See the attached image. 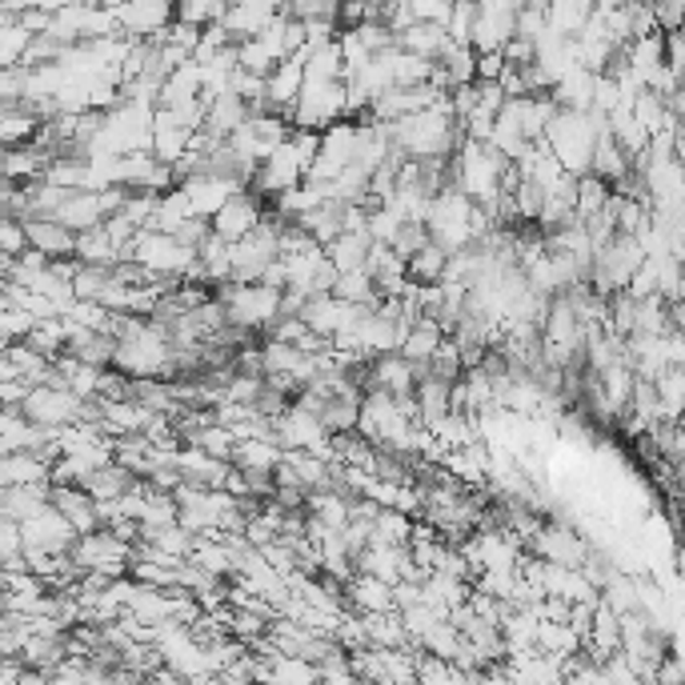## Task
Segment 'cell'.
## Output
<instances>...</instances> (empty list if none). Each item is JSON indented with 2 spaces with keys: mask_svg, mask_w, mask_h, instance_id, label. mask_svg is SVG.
<instances>
[{
  "mask_svg": "<svg viewBox=\"0 0 685 685\" xmlns=\"http://www.w3.org/2000/svg\"><path fill=\"white\" fill-rule=\"evenodd\" d=\"M529 558H541L549 561V565H565V570H586V561L594 558V553H589V546L570 525H546V529L529 541Z\"/></svg>",
  "mask_w": 685,
  "mask_h": 685,
  "instance_id": "8992f818",
  "label": "cell"
},
{
  "mask_svg": "<svg viewBox=\"0 0 685 685\" xmlns=\"http://www.w3.org/2000/svg\"><path fill=\"white\" fill-rule=\"evenodd\" d=\"M613 200V188L601 181V176H582L577 181V221H594V217H601V212L610 209Z\"/></svg>",
  "mask_w": 685,
  "mask_h": 685,
  "instance_id": "83f0119b",
  "label": "cell"
},
{
  "mask_svg": "<svg viewBox=\"0 0 685 685\" xmlns=\"http://www.w3.org/2000/svg\"><path fill=\"white\" fill-rule=\"evenodd\" d=\"M76 261L97 265V269H117V265L125 261V253H121V245L109 237V229L100 224V229H88V233L76 237Z\"/></svg>",
  "mask_w": 685,
  "mask_h": 685,
  "instance_id": "d6986e66",
  "label": "cell"
},
{
  "mask_svg": "<svg viewBox=\"0 0 685 685\" xmlns=\"http://www.w3.org/2000/svg\"><path fill=\"white\" fill-rule=\"evenodd\" d=\"M646 265V249H641V241L637 237H617L613 245L594 257V269H589V285L598 289L601 297H617L629 289V281L637 277V269Z\"/></svg>",
  "mask_w": 685,
  "mask_h": 685,
  "instance_id": "3957f363",
  "label": "cell"
},
{
  "mask_svg": "<svg viewBox=\"0 0 685 685\" xmlns=\"http://www.w3.org/2000/svg\"><path fill=\"white\" fill-rule=\"evenodd\" d=\"M445 345V329L433 321V317H421V321L413 325V333L405 337V345H401V357H409L413 365H429L437 357V350Z\"/></svg>",
  "mask_w": 685,
  "mask_h": 685,
  "instance_id": "cb8c5ba5",
  "label": "cell"
},
{
  "mask_svg": "<svg viewBox=\"0 0 685 685\" xmlns=\"http://www.w3.org/2000/svg\"><path fill=\"white\" fill-rule=\"evenodd\" d=\"M477 25V4H453V21H449V37L453 45H469ZM474 49V45H469Z\"/></svg>",
  "mask_w": 685,
  "mask_h": 685,
  "instance_id": "e575fe53",
  "label": "cell"
},
{
  "mask_svg": "<svg viewBox=\"0 0 685 685\" xmlns=\"http://www.w3.org/2000/svg\"><path fill=\"white\" fill-rule=\"evenodd\" d=\"M261 221H265V212H261V197L257 193H237V197L229 200L217 217H212V233L217 237H224L229 245H241L245 237H253L257 229H261Z\"/></svg>",
  "mask_w": 685,
  "mask_h": 685,
  "instance_id": "ba28073f",
  "label": "cell"
},
{
  "mask_svg": "<svg viewBox=\"0 0 685 685\" xmlns=\"http://www.w3.org/2000/svg\"><path fill=\"white\" fill-rule=\"evenodd\" d=\"M193 137H197V133H185V129L173 121V112L157 109V121H152V157H157V161L176 169V164L188 157V149H193Z\"/></svg>",
  "mask_w": 685,
  "mask_h": 685,
  "instance_id": "4fadbf2b",
  "label": "cell"
},
{
  "mask_svg": "<svg viewBox=\"0 0 685 685\" xmlns=\"http://www.w3.org/2000/svg\"><path fill=\"white\" fill-rule=\"evenodd\" d=\"M397 45L405 52H413V57H421V61H441L449 52V45H453V37H449V28L441 25H413L409 33H401Z\"/></svg>",
  "mask_w": 685,
  "mask_h": 685,
  "instance_id": "44dd1931",
  "label": "cell"
},
{
  "mask_svg": "<svg viewBox=\"0 0 685 685\" xmlns=\"http://www.w3.org/2000/svg\"><path fill=\"white\" fill-rule=\"evenodd\" d=\"M52 510V486H33V489H4L0 493V517L16 525L37 522L40 513Z\"/></svg>",
  "mask_w": 685,
  "mask_h": 685,
  "instance_id": "e0dca14e",
  "label": "cell"
},
{
  "mask_svg": "<svg viewBox=\"0 0 685 685\" xmlns=\"http://www.w3.org/2000/svg\"><path fill=\"white\" fill-rule=\"evenodd\" d=\"M217 301L224 305V317L237 329H265V325L281 321V305H285V293H277L269 285H221L217 289Z\"/></svg>",
  "mask_w": 685,
  "mask_h": 685,
  "instance_id": "7a4b0ae2",
  "label": "cell"
},
{
  "mask_svg": "<svg viewBox=\"0 0 685 685\" xmlns=\"http://www.w3.org/2000/svg\"><path fill=\"white\" fill-rule=\"evenodd\" d=\"M188 441H193V449H200V453H209V457H217V462L233 465V453H237V437H233V429H224V425H205V429L193 433Z\"/></svg>",
  "mask_w": 685,
  "mask_h": 685,
  "instance_id": "4dcf8cb0",
  "label": "cell"
},
{
  "mask_svg": "<svg viewBox=\"0 0 685 685\" xmlns=\"http://www.w3.org/2000/svg\"><path fill=\"white\" fill-rule=\"evenodd\" d=\"M0 249H4V261H16V257H25V253H28V229H25V221H13V217H4V224H0Z\"/></svg>",
  "mask_w": 685,
  "mask_h": 685,
  "instance_id": "836d02e7",
  "label": "cell"
},
{
  "mask_svg": "<svg viewBox=\"0 0 685 685\" xmlns=\"http://www.w3.org/2000/svg\"><path fill=\"white\" fill-rule=\"evenodd\" d=\"M445 269H449V253L441 249L437 241H429L409 261V281H417V285H441V281H445Z\"/></svg>",
  "mask_w": 685,
  "mask_h": 685,
  "instance_id": "f1b7e54d",
  "label": "cell"
},
{
  "mask_svg": "<svg viewBox=\"0 0 685 685\" xmlns=\"http://www.w3.org/2000/svg\"><path fill=\"white\" fill-rule=\"evenodd\" d=\"M345 601L353 606V613H362V617H374V613H397V594L389 582L381 577H369V574H357L345 586Z\"/></svg>",
  "mask_w": 685,
  "mask_h": 685,
  "instance_id": "7c38bea8",
  "label": "cell"
},
{
  "mask_svg": "<svg viewBox=\"0 0 685 685\" xmlns=\"http://www.w3.org/2000/svg\"><path fill=\"white\" fill-rule=\"evenodd\" d=\"M233 465L241 474H277L285 465V449L273 441H241L233 453Z\"/></svg>",
  "mask_w": 685,
  "mask_h": 685,
  "instance_id": "7402d4cb",
  "label": "cell"
},
{
  "mask_svg": "<svg viewBox=\"0 0 685 685\" xmlns=\"http://www.w3.org/2000/svg\"><path fill=\"white\" fill-rule=\"evenodd\" d=\"M112 269H97V265H81V273H76L73 289H76V301H105V293L112 289Z\"/></svg>",
  "mask_w": 685,
  "mask_h": 685,
  "instance_id": "1f68e13d",
  "label": "cell"
},
{
  "mask_svg": "<svg viewBox=\"0 0 685 685\" xmlns=\"http://www.w3.org/2000/svg\"><path fill=\"white\" fill-rule=\"evenodd\" d=\"M417 405H421L425 429H433L437 421H445L449 413H453V386L433 374L421 377V386H417Z\"/></svg>",
  "mask_w": 685,
  "mask_h": 685,
  "instance_id": "603a6c76",
  "label": "cell"
},
{
  "mask_svg": "<svg viewBox=\"0 0 685 685\" xmlns=\"http://www.w3.org/2000/svg\"><path fill=\"white\" fill-rule=\"evenodd\" d=\"M329 261L337 265V273H357V269H369V253H374V237L369 233H345L329 245Z\"/></svg>",
  "mask_w": 685,
  "mask_h": 685,
  "instance_id": "d4e9b609",
  "label": "cell"
},
{
  "mask_svg": "<svg viewBox=\"0 0 685 685\" xmlns=\"http://www.w3.org/2000/svg\"><path fill=\"white\" fill-rule=\"evenodd\" d=\"M665 69H673V76L685 81V37L682 33H670L665 37Z\"/></svg>",
  "mask_w": 685,
  "mask_h": 685,
  "instance_id": "8d00e7d4",
  "label": "cell"
},
{
  "mask_svg": "<svg viewBox=\"0 0 685 685\" xmlns=\"http://www.w3.org/2000/svg\"><path fill=\"white\" fill-rule=\"evenodd\" d=\"M437 64H441V73L449 76L453 88L477 85V52L469 45H449V52Z\"/></svg>",
  "mask_w": 685,
  "mask_h": 685,
  "instance_id": "f546056e",
  "label": "cell"
},
{
  "mask_svg": "<svg viewBox=\"0 0 685 685\" xmlns=\"http://www.w3.org/2000/svg\"><path fill=\"white\" fill-rule=\"evenodd\" d=\"M549 97H553V105H558V109H565V112H594V97H598V76L577 64L570 76H561L558 88H553Z\"/></svg>",
  "mask_w": 685,
  "mask_h": 685,
  "instance_id": "ac0fdd59",
  "label": "cell"
},
{
  "mask_svg": "<svg viewBox=\"0 0 685 685\" xmlns=\"http://www.w3.org/2000/svg\"><path fill=\"white\" fill-rule=\"evenodd\" d=\"M52 510H61L69 517L76 534L88 537L100 529V505L93 501L88 489H76V486H52Z\"/></svg>",
  "mask_w": 685,
  "mask_h": 685,
  "instance_id": "8fae6325",
  "label": "cell"
},
{
  "mask_svg": "<svg viewBox=\"0 0 685 685\" xmlns=\"http://www.w3.org/2000/svg\"><path fill=\"white\" fill-rule=\"evenodd\" d=\"M277 16H281V4H269V0L229 4V13H224V33L233 37V45H245V40L261 37V33L273 25Z\"/></svg>",
  "mask_w": 685,
  "mask_h": 685,
  "instance_id": "30bf717a",
  "label": "cell"
},
{
  "mask_svg": "<svg viewBox=\"0 0 685 685\" xmlns=\"http://www.w3.org/2000/svg\"><path fill=\"white\" fill-rule=\"evenodd\" d=\"M606 133H610V121H606L601 112H565L561 109L546 133V145L570 176H589L598 140L606 137Z\"/></svg>",
  "mask_w": 685,
  "mask_h": 685,
  "instance_id": "6da1fadb",
  "label": "cell"
},
{
  "mask_svg": "<svg viewBox=\"0 0 685 685\" xmlns=\"http://www.w3.org/2000/svg\"><path fill=\"white\" fill-rule=\"evenodd\" d=\"M224 4H205V0H185L181 9H176V21L181 25H193V28H212V25H224Z\"/></svg>",
  "mask_w": 685,
  "mask_h": 685,
  "instance_id": "d6a6232c",
  "label": "cell"
},
{
  "mask_svg": "<svg viewBox=\"0 0 685 685\" xmlns=\"http://www.w3.org/2000/svg\"><path fill=\"white\" fill-rule=\"evenodd\" d=\"M140 481L133 474H129L125 465H105V469H97V474L88 477V493H93V501L97 505H112V501H121V498H129L133 489H137Z\"/></svg>",
  "mask_w": 685,
  "mask_h": 685,
  "instance_id": "ffe728a7",
  "label": "cell"
},
{
  "mask_svg": "<svg viewBox=\"0 0 685 685\" xmlns=\"http://www.w3.org/2000/svg\"><path fill=\"white\" fill-rule=\"evenodd\" d=\"M21 529H25V549L52 553V558H69V553L76 549V541H81V534L69 525V517H64L61 510L40 513L37 522L21 525Z\"/></svg>",
  "mask_w": 685,
  "mask_h": 685,
  "instance_id": "9c48e42d",
  "label": "cell"
},
{
  "mask_svg": "<svg viewBox=\"0 0 685 685\" xmlns=\"http://www.w3.org/2000/svg\"><path fill=\"white\" fill-rule=\"evenodd\" d=\"M517 16H522V4H498V0H486L477 4V25H474V52H505L513 37H517Z\"/></svg>",
  "mask_w": 685,
  "mask_h": 685,
  "instance_id": "5b68a950",
  "label": "cell"
},
{
  "mask_svg": "<svg viewBox=\"0 0 685 685\" xmlns=\"http://www.w3.org/2000/svg\"><path fill=\"white\" fill-rule=\"evenodd\" d=\"M25 229H28V249L45 253L49 261H57V257H76V233L64 229L61 221H52V217H28Z\"/></svg>",
  "mask_w": 685,
  "mask_h": 685,
  "instance_id": "2e32d148",
  "label": "cell"
},
{
  "mask_svg": "<svg viewBox=\"0 0 685 685\" xmlns=\"http://www.w3.org/2000/svg\"><path fill=\"white\" fill-rule=\"evenodd\" d=\"M682 37H685V28H682Z\"/></svg>",
  "mask_w": 685,
  "mask_h": 685,
  "instance_id": "74e56055",
  "label": "cell"
},
{
  "mask_svg": "<svg viewBox=\"0 0 685 685\" xmlns=\"http://www.w3.org/2000/svg\"><path fill=\"white\" fill-rule=\"evenodd\" d=\"M305 176H309V169H305V161H301V152L293 149V140L289 145H281V149L269 157V161L257 169V181H253V193L261 197V193H273V197H285V193H293L297 185H305Z\"/></svg>",
  "mask_w": 685,
  "mask_h": 685,
  "instance_id": "52a82bcc",
  "label": "cell"
},
{
  "mask_svg": "<svg viewBox=\"0 0 685 685\" xmlns=\"http://www.w3.org/2000/svg\"><path fill=\"white\" fill-rule=\"evenodd\" d=\"M25 409V417L33 425H40V429H69V425H81L88 417V401H81L76 393H69V389H49L40 386L28 393V401L21 405Z\"/></svg>",
  "mask_w": 685,
  "mask_h": 685,
  "instance_id": "277c9868",
  "label": "cell"
},
{
  "mask_svg": "<svg viewBox=\"0 0 685 685\" xmlns=\"http://www.w3.org/2000/svg\"><path fill=\"white\" fill-rule=\"evenodd\" d=\"M0 486L4 489L52 486V462L45 453H13V457L0 462Z\"/></svg>",
  "mask_w": 685,
  "mask_h": 685,
  "instance_id": "5bb4252c",
  "label": "cell"
},
{
  "mask_svg": "<svg viewBox=\"0 0 685 685\" xmlns=\"http://www.w3.org/2000/svg\"><path fill=\"white\" fill-rule=\"evenodd\" d=\"M413 529H417L413 517H405V513H397V510H381L374 517V541H369V546L405 549L413 541Z\"/></svg>",
  "mask_w": 685,
  "mask_h": 685,
  "instance_id": "484cf974",
  "label": "cell"
},
{
  "mask_svg": "<svg viewBox=\"0 0 685 685\" xmlns=\"http://www.w3.org/2000/svg\"><path fill=\"white\" fill-rule=\"evenodd\" d=\"M181 188H185L188 205H193V217H200V221H212L237 193H245V188L229 185V181H217V176H193V181H185Z\"/></svg>",
  "mask_w": 685,
  "mask_h": 685,
  "instance_id": "9a60e30c",
  "label": "cell"
},
{
  "mask_svg": "<svg viewBox=\"0 0 685 685\" xmlns=\"http://www.w3.org/2000/svg\"><path fill=\"white\" fill-rule=\"evenodd\" d=\"M413 21H417V25L449 28V21H453V4H445V0H413Z\"/></svg>",
  "mask_w": 685,
  "mask_h": 685,
  "instance_id": "d590c367",
  "label": "cell"
},
{
  "mask_svg": "<svg viewBox=\"0 0 685 685\" xmlns=\"http://www.w3.org/2000/svg\"><path fill=\"white\" fill-rule=\"evenodd\" d=\"M40 117L33 109H25V105H16V109H4L0 112V137H4V145L9 149H21V140H33L40 137Z\"/></svg>",
  "mask_w": 685,
  "mask_h": 685,
  "instance_id": "4316f807",
  "label": "cell"
}]
</instances>
